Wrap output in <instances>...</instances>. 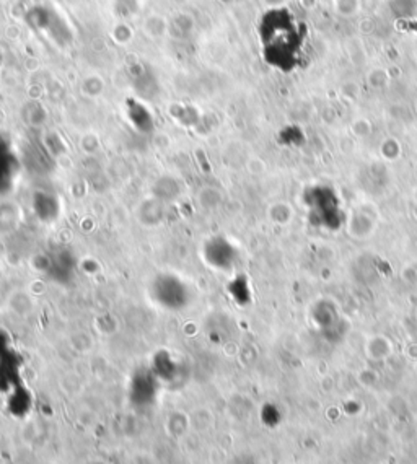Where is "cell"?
I'll list each match as a JSON object with an SVG mask.
<instances>
[{"label":"cell","mask_w":417,"mask_h":464,"mask_svg":"<svg viewBox=\"0 0 417 464\" xmlns=\"http://www.w3.org/2000/svg\"><path fill=\"white\" fill-rule=\"evenodd\" d=\"M263 46L266 59L272 66L292 69L297 62V54L302 52L303 33L295 16L281 7H276L264 16Z\"/></svg>","instance_id":"6da1fadb"},{"label":"cell","mask_w":417,"mask_h":464,"mask_svg":"<svg viewBox=\"0 0 417 464\" xmlns=\"http://www.w3.org/2000/svg\"><path fill=\"white\" fill-rule=\"evenodd\" d=\"M9 306L11 308V311L16 313V315L26 316L33 311L34 301L25 290H15L9 298Z\"/></svg>","instance_id":"7a4b0ae2"}]
</instances>
